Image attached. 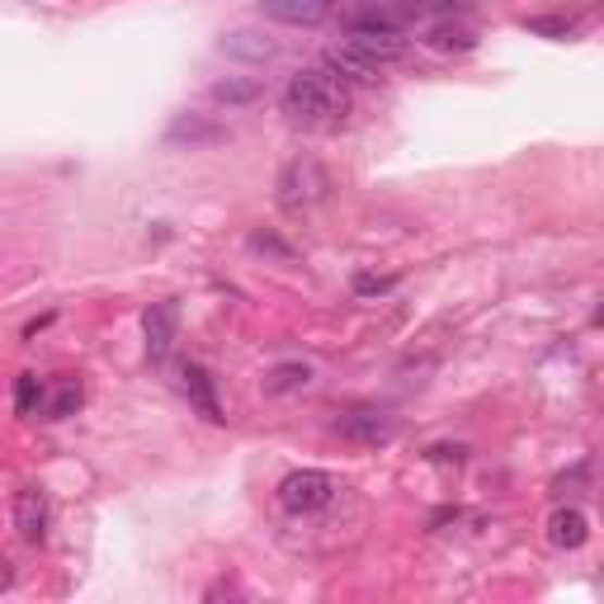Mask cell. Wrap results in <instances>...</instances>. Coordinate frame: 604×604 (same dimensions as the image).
<instances>
[{"label": "cell", "instance_id": "9c48e42d", "mask_svg": "<svg viewBox=\"0 0 604 604\" xmlns=\"http://www.w3.org/2000/svg\"><path fill=\"white\" fill-rule=\"evenodd\" d=\"M180 388H185V397L194 402V411H199L203 420H213V425L227 420L223 416V402H217V388H213V374L203 364H185L180 368Z\"/></svg>", "mask_w": 604, "mask_h": 604}, {"label": "cell", "instance_id": "ac0fdd59", "mask_svg": "<svg viewBox=\"0 0 604 604\" xmlns=\"http://www.w3.org/2000/svg\"><path fill=\"white\" fill-rule=\"evenodd\" d=\"M430 43H435V48H444V52H449V48H458V52H468V48L477 43V38H473L468 29H453V24H439V29L430 34Z\"/></svg>", "mask_w": 604, "mask_h": 604}, {"label": "cell", "instance_id": "7a4b0ae2", "mask_svg": "<svg viewBox=\"0 0 604 604\" xmlns=\"http://www.w3.org/2000/svg\"><path fill=\"white\" fill-rule=\"evenodd\" d=\"M345 48L364 52L368 62L388 66L397 58H406V34L402 24L392 15H382V10H364V15H350L345 20Z\"/></svg>", "mask_w": 604, "mask_h": 604}, {"label": "cell", "instance_id": "8fae6325", "mask_svg": "<svg viewBox=\"0 0 604 604\" xmlns=\"http://www.w3.org/2000/svg\"><path fill=\"white\" fill-rule=\"evenodd\" d=\"M80 402H86V392H80V378H58L48 388L43 382V402H38V411H43V420H66L76 416Z\"/></svg>", "mask_w": 604, "mask_h": 604}, {"label": "cell", "instance_id": "5b68a950", "mask_svg": "<svg viewBox=\"0 0 604 604\" xmlns=\"http://www.w3.org/2000/svg\"><path fill=\"white\" fill-rule=\"evenodd\" d=\"M336 430L345 435L350 444H388V439L397 435V420H392L382 406L360 402V406H345V411H340Z\"/></svg>", "mask_w": 604, "mask_h": 604}, {"label": "cell", "instance_id": "7c38bea8", "mask_svg": "<svg viewBox=\"0 0 604 604\" xmlns=\"http://www.w3.org/2000/svg\"><path fill=\"white\" fill-rule=\"evenodd\" d=\"M223 52L227 58H241V62H269V58H279V43L260 29H231L223 38Z\"/></svg>", "mask_w": 604, "mask_h": 604}, {"label": "cell", "instance_id": "30bf717a", "mask_svg": "<svg viewBox=\"0 0 604 604\" xmlns=\"http://www.w3.org/2000/svg\"><path fill=\"white\" fill-rule=\"evenodd\" d=\"M548 543L567 548V553L586 548L590 543V515L576 511V505H562V511H553V519H548Z\"/></svg>", "mask_w": 604, "mask_h": 604}, {"label": "cell", "instance_id": "52a82bcc", "mask_svg": "<svg viewBox=\"0 0 604 604\" xmlns=\"http://www.w3.org/2000/svg\"><path fill=\"white\" fill-rule=\"evenodd\" d=\"M48 525H52V505H48V491L43 487H24L15 496V533L24 543H43L48 539Z\"/></svg>", "mask_w": 604, "mask_h": 604}, {"label": "cell", "instance_id": "2e32d148", "mask_svg": "<svg viewBox=\"0 0 604 604\" xmlns=\"http://www.w3.org/2000/svg\"><path fill=\"white\" fill-rule=\"evenodd\" d=\"M213 100L217 104H255L260 100V80H217L213 86Z\"/></svg>", "mask_w": 604, "mask_h": 604}, {"label": "cell", "instance_id": "ffe728a7", "mask_svg": "<svg viewBox=\"0 0 604 604\" xmlns=\"http://www.w3.org/2000/svg\"><path fill=\"white\" fill-rule=\"evenodd\" d=\"M392 288V279H374V274H360V279H354V293H388Z\"/></svg>", "mask_w": 604, "mask_h": 604}, {"label": "cell", "instance_id": "9a60e30c", "mask_svg": "<svg viewBox=\"0 0 604 604\" xmlns=\"http://www.w3.org/2000/svg\"><path fill=\"white\" fill-rule=\"evenodd\" d=\"M322 66H326L331 76H350V80H378V76H382V66H378V62H368L364 52H354V48H345V43L326 52V62H322Z\"/></svg>", "mask_w": 604, "mask_h": 604}, {"label": "cell", "instance_id": "6da1fadb", "mask_svg": "<svg viewBox=\"0 0 604 604\" xmlns=\"http://www.w3.org/2000/svg\"><path fill=\"white\" fill-rule=\"evenodd\" d=\"M284 114L293 123H307V128H326V123H340L350 114V90L326 66H307V72L288 76Z\"/></svg>", "mask_w": 604, "mask_h": 604}, {"label": "cell", "instance_id": "d6986e66", "mask_svg": "<svg viewBox=\"0 0 604 604\" xmlns=\"http://www.w3.org/2000/svg\"><path fill=\"white\" fill-rule=\"evenodd\" d=\"M525 29H529V34H553V38H571V34H576V24H571V20H525Z\"/></svg>", "mask_w": 604, "mask_h": 604}, {"label": "cell", "instance_id": "44dd1931", "mask_svg": "<svg viewBox=\"0 0 604 604\" xmlns=\"http://www.w3.org/2000/svg\"><path fill=\"white\" fill-rule=\"evenodd\" d=\"M15 581V567H10V557H0V590Z\"/></svg>", "mask_w": 604, "mask_h": 604}, {"label": "cell", "instance_id": "ba28073f", "mask_svg": "<svg viewBox=\"0 0 604 604\" xmlns=\"http://www.w3.org/2000/svg\"><path fill=\"white\" fill-rule=\"evenodd\" d=\"M265 20L288 24V29H317L322 20H331L336 0H260Z\"/></svg>", "mask_w": 604, "mask_h": 604}, {"label": "cell", "instance_id": "5bb4252c", "mask_svg": "<svg viewBox=\"0 0 604 604\" xmlns=\"http://www.w3.org/2000/svg\"><path fill=\"white\" fill-rule=\"evenodd\" d=\"M312 364H302V360H284V364H274L269 374H265V392L269 397H288V392H307L312 388Z\"/></svg>", "mask_w": 604, "mask_h": 604}, {"label": "cell", "instance_id": "277c9868", "mask_svg": "<svg viewBox=\"0 0 604 604\" xmlns=\"http://www.w3.org/2000/svg\"><path fill=\"white\" fill-rule=\"evenodd\" d=\"M326 189H331V180H326V171L317 166V161H293V166L279 175V209L284 213H307L326 199Z\"/></svg>", "mask_w": 604, "mask_h": 604}, {"label": "cell", "instance_id": "8992f818", "mask_svg": "<svg viewBox=\"0 0 604 604\" xmlns=\"http://www.w3.org/2000/svg\"><path fill=\"white\" fill-rule=\"evenodd\" d=\"M142 336H147V360L166 364L175 350V336H180V307L175 302H151L142 317Z\"/></svg>", "mask_w": 604, "mask_h": 604}, {"label": "cell", "instance_id": "4fadbf2b", "mask_svg": "<svg viewBox=\"0 0 604 604\" xmlns=\"http://www.w3.org/2000/svg\"><path fill=\"white\" fill-rule=\"evenodd\" d=\"M223 128L217 123H209V118H199V114H185V118H175L171 128H166V142L171 147H180V142H189V147H213V142H223Z\"/></svg>", "mask_w": 604, "mask_h": 604}, {"label": "cell", "instance_id": "e0dca14e", "mask_svg": "<svg viewBox=\"0 0 604 604\" xmlns=\"http://www.w3.org/2000/svg\"><path fill=\"white\" fill-rule=\"evenodd\" d=\"M38 402H43V382H38V374H20V382H15V406H20V416H34Z\"/></svg>", "mask_w": 604, "mask_h": 604}, {"label": "cell", "instance_id": "3957f363", "mask_svg": "<svg viewBox=\"0 0 604 604\" xmlns=\"http://www.w3.org/2000/svg\"><path fill=\"white\" fill-rule=\"evenodd\" d=\"M336 477L322 473V468H302V473H288L279 482V505L288 515H317L336 501Z\"/></svg>", "mask_w": 604, "mask_h": 604}]
</instances>
